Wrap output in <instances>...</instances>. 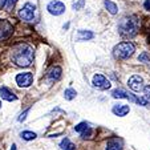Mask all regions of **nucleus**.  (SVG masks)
Returning a JSON list of instances; mask_svg holds the SVG:
<instances>
[{
  "label": "nucleus",
  "instance_id": "2eb2a0df",
  "mask_svg": "<svg viewBox=\"0 0 150 150\" xmlns=\"http://www.w3.org/2000/svg\"><path fill=\"white\" fill-rule=\"evenodd\" d=\"M60 146H61L62 150H76V145L72 144L71 141H69V138H64L61 141V144H60Z\"/></svg>",
  "mask_w": 150,
  "mask_h": 150
},
{
  "label": "nucleus",
  "instance_id": "6e6552de",
  "mask_svg": "<svg viewBox=\"0 0 150 150\" xmlns=\"http://www.w3.org/2000/svg\"><path fill=\"white\" fill-rule=\"evenodd\" d=\"M33 81V76H32L31 72H24V73H20L16 76V82L19 86H23V88H27L32 84Z\"/></svg>",
  "mask_w": 150,
  "mask_h": 150
},
{
  "label": "nucleus",
  "instance_id": "f8f14e48",
  "mask_svg": "<svg viewBox=\"0 0 150 150\" xmlns=\"http://www.w3.org/2000/svg\"><path fill=\"white\" fill-rule=\"evenodd\" d=\"M0 94H1V98L6 100V101H16L17 97L15 96V93L12 91H9L8 88H6V86H1L0 88Z\"/></svg>",
  "mask_w": 150,
  "mask_h": 150
},
{
  "label": "nucleus",
  "instance_id": "a878e982",
  "mask_svg": "<svg viewBox=\"0 0 150 150\" xmlns=\"http://www.w3.org/2000/svg\"><path fill=\"white\" fill-rule=\"evenodd\" d=\"M28 112H29V109H27V110L19 117V121H24V120H25V117H27V114H28Z\"/></svg>",
  "mask_w": 150,
  "mask_h": 150
},
{
  "label": "nucleus",
  "instance_id": "bb28decb",
  "mask_svg": "<svg viewBox=\"0 0 150 150\" xmlns=\"http://www.w3.org/2000/svg\"><path fill=\"white\" fill-rule=\"evenodd\" d=\"M144 7H145V9H146V11H150V0H145Z\"/></svg>",
  "mask_w": 150,
  "mask_h": 150
},
{
  "label": "nucleus",
  "instance_id": "4be33fe9",
  "mask_svg": "<svg viewBox=\"0 0 150 150\" xmlns=\"http://www.w3.org/2000/svg\"><path fill=\"white\" fill-rule=\"evenodd\" d=\"M92 133H93V130H92L91 127H88L86 130H84L81 133V137H82V138H89V137L92 136Z\"/></svg>",
  "mask_w": 150,
  "mask_h": 150
},
{
  "label": "nucleus",
  "instance_id": "20e7f679",
  "mask_svg": "<svg viewBox=\"0 0 150 150\" xmlns=\"http://www.w3.org/2000/svg\"><path fill=\"white\" fill-rule=\"evenodd\" d=\"M112 96H113L114 98H126L132 102H136V104H138V105H142V106L147 105L146 98H138V97L133 96V94L127 93V92L124 91V89H114V91L112 92Z\"/></svg>",
  "mask_w": 150,
  "mask_h": 150
},
{
  "label": "nucleus",
  "instance_id": "4468645a",
  "mask_svg": "<svg viewBox=\"0 0 150 150\" xmlns=\"http://www.w3.org/2000/svg\"><path fill=\"white\" fill-rule=\"evenodd\" d=\"M60 76H61V68H60V67H54V68H52L51 71H49V73L47 74V77H48L51 81H56V80H59Z\"/></svg>",
  "mask_w": 150,
  "mask_h": 150
},
{
  "label": "nucleus",
  "instance_id": "423d86ee",
  "mask_svg": "<svg viewBox=\"0 0 150 150\" xmlns=\"http://www.w3.org/2000/svg\"><path fill=\"white\" fill-rule=\"evenodd\" d=\"M13 32V27L7 20H0V41L7 40Z\"/></svg>",
  "mask_w": 150,
  "mask_h": 150
},
{
  "label": "nucleus",
  "instance_id": "39448f33",
  "mask_svg": "<svg viewBox=\"0 0 150 150\" xmlns=\"http://www.w3.org/2000/svg\"><path fill=\"white\" fill-rule=\"evenodd\" d=\"M35 6L31 3H27L25 6L23 7V8L19 11V17L23 21H27V23H29V21H32V20L35 19Z\"/></svg>",
  "mask_w": 150,
  "mask_h": 150
},
{
  "label": "nucleus",
  "instance_id": "6ab92c4d",
  "mask_svg": "<svg viewBox=\"0 0 150 150\" xmlns=\"http://www.w3.org/2000/svg\"><path fill=\"white\" fill-rule=\"evenodd\" d=\"M94 35L92 33V32H85V31H80V37L79 39L80 40H89V39H92Z\"/></svg>",
  "mask_w": 150,
  "mask_h": 150
},
{
  "label": "nucleus",
  "instance_id": "0eeeda50",
  "mask_svg": "<svg viewBox=\"0 0 150 150\" xmlns=\"http://www.w3.org/2000/svg\"><path fill=\"white\" fill-rule=\"evenodd\" d=\"M127 85H129V88L134 92L144 91V81H142V77L138 76V74H133V76L129 79V81H127Z\"/></svg>",
  "mask_w": 150,
  "mask_h": 150
},
{
  "label": "nucleus",
  "instance_id": "c85d7f7f",
  "mask_svg": "<svg viewBox=\"0 0 150 150\" xmlns=\"http://www.w3.org/2000/svg\"><path fill=\"white\" fill-rule=\"evenodd\" d=\"M11 150H16V145H12V147H11Z\"/></svg>",
  "mask_w": 150,
  "mask_h": 150
},
{
  "label": "nucleus",
  "instance_id": "f3484780",
  "mask_svg": "<svg viewBox=\"0 0 150 150\" xmlns=\"http://www.w3.org/2000/svg\"><path fill=\"white\" fill-rule=\"evenodd\" d=\"M20 137L23 139H25V141H31V139H35L36 138V133H33V132H21L20 133Z\"/></svg>",
  "mask_w": 150,
  "mask_h": 150
},
{
  "label": "nucleus",
  "instance_id": "1a4fd4ad",
  "mask_svg": "<svg viewBox=\"0 0 150 150\" xmlns=\"http://www.w3.org/2000/svg\"><path fill=\"white\" fill-rule=\"evenodd\" d=\"M48 12L51 15H54V16H59V15L64 13L65 12V6L59 1V0H53L48 4Z\"/></svg>",
  "mask_w": 150,
  "mask_h": 150
},
{
  "label": "nucleus",
  "instance_id": "aec40b11",
  "mask_svg": "<svg viewBox=\"0 0 150 150\" xmlns=\"http://www.w3.org/2000/svg\"><path fill=\"white\" fill-rule=\"evenodd\" d=\"M88 127H89V125L86 124V122H81V124H79L77 126H74V130L79 132V133H82V132L86 130Z\"/></svg>",
  "mask_w": 150,
  "mask_h": 150
},
{
  "label": "nucleus",
  "instance_id": "9d476101",
  "mask_svg": "<svg viewBox=\"0 0 150 150\" xmlns=\"http://www.w3.org/2000/svg\"><path fill=\"white\" fill-rule=\"evenodd\" d=\"M93 85L96 86V88L102 89V91L110 88V82H109V80H106V77L102 76V74H96V76L93 77Z\"/></svg>",
  "mask_w": 150,
  "mask_h": 150
},
{
  "label": "nucleus",
  "instance_id": "b1692460",
  "mask_svg": "<svg viewBox=\"0 0 150 150\" xmlns=\"http://www.w3.org/2000/svg\"><path fill=\"white\" fill-rule=\"evenodd\" d=\"M84 4H85V0H79L77 3L73 4V8L74 9H80L81 7H84Z\"/></svg>",
  "mask_w": 150,
  "mask_h": 150
},
{
  "label": "nucleus",
  "instance_id": "412c9836",
  "mask_svg": "<svg viewBox=\"0 0 150 150\" xmlns=\"http://www.w3.org/2000/svg\"><path fill=\"white\" fill-rule=\"evenodd\" d=\"M138 60H139L141 62H146V64H149V62H150V57H149V54H147L146 52H144L142 54H139Z\"/></svg>",
  "mask_w": 150,
  "mask_h": 150
},
{
  "label": "nucleus",
  "instance_id": "5701e85b",
  "mask_svg": "<svg viewBox=\"0 0 150 150\" xmlns=\"http://www.w3.org/2000/svg\"><path fill=\"white\" fill-rule=\"evenodd\" d=\"M144 94H145V98L150 100V85H146V86H144Z\"/></svg>",
  "mask_w": 150,
  "mask_h": 150
},
{
  "label": "nucleus",
  "instance_id": "cd10ccee",
  "mask_svg": "<svg viewBox=\"0 0 150 150\" xmlns=\"http://www.w3.org/2000/svg\"><path fill=\"white\" fill-rule=\"evenodd\" d=\"M7 6V0H0V11Z\"/></svg>",
  "mask_w": 150,
  "mask_h": 150
},
{
  "label": "nucleus",
  "instance_id": "7ed1b4c3",
  "mask_svg": "<svg viewBox=\"0 0 150 150\" xmlns=\"http://www.w3.org/2000/svg\"><path fill=\"white\" fill-rule=\"evenodd\" d=\"M134 51H136V47H134L133 42L124 41V42H120V44H117V45L114 47L113 53L117 59L125 60V59H129V57L134 53Z\"/></svg>",
  "mask_w": 150,
  "mask_h": 150
},
{
  "label": "nucleus",
  "instance_id": "393cba45",
  "mask_svg": "<svg viewBox=\"0 0 150 150\" xmlns=\"http://www.w3.org/2000/svg\"><path fill=\"white\" fill-rule=\"evenodd\" d=\"M17 0H7V8L8 9H12L13 8V6L16 4Z\"/></svg>",
  "mask_w": 150,
  "mask_h": 150
},
{
  "label": "nucleus",
  "instance_id": "a211bd4d",
  "mask_svg": "<svg viewBox=\"0 0 150 150\" xmlns=\"http://www.w3.org/2000/svg\"><path fill=\"white\" fill-rule=\"evenodd\" d=\"M76 91L74 89H67L65 93H64V97H65V100H73L74 97H76Z\"/></svg>",
  "mask_w": 150,
  "mask_h": 150
},
{
  "label": "nucleus",
  "instance_id": "9b49d317",
  "mask_svg": "<svg viewBox=\"0 0 150 150\" xmlns=\"http://www.w3.org/2000/svg\"><path fill=\"white\" fill-rule=\"evenodd\" d=\"M122 146H124L122 139L118 138V137H113V138H110L108 141L106 150H122Z\"/></svg>",
  "mask_w": 150,
  "mask_h": 150
},
{
  "label": "nucleus",
  "instance_id": "dca6fc26",
  "mask_svg": "<svg viewBox=\"0 0 150 150\" xmlns=\"http://www.w3.org/2000/svg\"><path fill=\"white\" fill-rule=\"evenodd\" d=\"M105 8L108 9V12H110L112 15H116L117 11H118L116 3H113V1H110V0H105Z\"/></svg>",
  "mask_w": 150,
  "mask_h": 150
},
{
  "label": "nucleus",
  "instance_id": "f257e3e1",
  "mask_svg": "<svg viewBox=\"0 0 150 150\" xmlns=\"http://www.w3.org/2000/svg\"><path fill=\"white\" fill-rule=\"evenodd\" d=\"M33 49L28 44H17L12 49L11 59L17 67H23V68L29 67L33 62Z\"/></svg>",
  "mask_w": 150,
  "mask_h": 150
},
{
  "label": "nucleus",
  "instance_id": "ddd939ff",
  "mask_svg": "<svg viewBox=\"0 0 150 150\" xmlns=\"http://www.w3.org/2000/svg\"><path fill=\"white\" fill-rule=\"evenodd\" d=\"M112 110H113V113L116 114V116L124 117V116H126V114L130 112V108H129L127 105H114Z\"/></svg>",
  "mask_w": 150,
  "mask_h": 150
},
{
  "label": "nucleus",
  "instance_id": "c756f323",
  "mask_svg": "<svg viewBox=\"0 0 150 150\" xmlns=\"http://www.w3.org/2000/svg\"><path fill=\"white\" fill-rule=\"evenodd\" d=\"M0 108H1V102H0Z\"/></svg>",
  "mask_w": 150,
  "mask_h": 150
},
{
  "label": "nucleus",
  "instance_id": "f03ea898",
  "mask_svg": "<svg viewBox=\"0 0 150 150\" xmlns=\"http://www.w3.org/2000/svg\"><path fill=\"white\" fill-rule=\"evenodd\" d=\"M138 31H139V20L134 15L122 17L121 21L118 23V32L122 37H126V39L134 37L138 33Z\"/></svg>",
  "mask_w": 150,
  "mask_h": 150
}]
</instances>
